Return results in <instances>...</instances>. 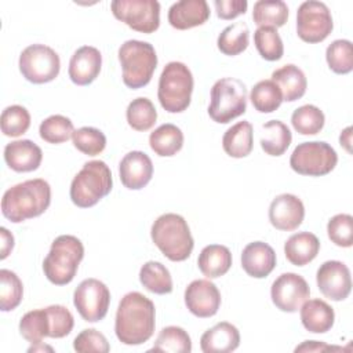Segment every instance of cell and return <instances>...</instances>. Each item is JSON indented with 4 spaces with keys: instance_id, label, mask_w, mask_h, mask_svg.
Returning a JSON list of instances; mask_svg holds the SVG:
<instances>
[{
    "instance_id": "cell-1",
    "label": "cell",
    "mask_w": 353,
    "mask_h": 353,
    "mask_svg": "<svg viewBox=\"0 0 353 353\" xmlns=\"http://www.w3.org/2000/svg\"><path fill=\"white\" fill-rule=\"evenodd\" d=\"M154 303L138 291L125 294L117 307L114 332L124 345H142L149 341L156 327Z\"/></svg>"
},
{
    "instance_id": "cell-2",
    "label": "cell",
    "mask_w": 353,
    "mask_h": 353,
    "mask_svg": "<svg viewBox=\"0 0 353 353\" xmlns=\"http://www.w3.org/2000/svg\"><path fill=\"white\" fill-rule=\"evenodd\" d=\"M50 204V183L41 178L28 179L4 192L1 199V212L8 221L19 223L41 215Z\"/></svg>"
},
{
    "instance_id": "cell-3",
    "label": "cell",
    "mask_w": 353,
    "mask_h": 353,
    "mask_svg": "<svg viewBox=\"0 0 353 353\" xmlns=\"http://www.w3.org/2000/svg\"><path fill=\"white\" fill-rule=\"evenodd\" d=\"M150 237L164 256L172 262L188 259L194 247L188 222L174 212L163 214L153 222Z\"/></svg>"
},
{
    "instance_id": "cell-4",
    "label": "cell",
    "mask_w": 353,
    "mask_h": 353,
    "mask_svg": "<svg viewBox=\"0 0 353 353\" xmlns=\"http://www.w3.org/2000/svg\"><path fill=\"white\" fill-rule=\"evenodd\" d=\"M84 258L83 243L72 234L58 236L43 261V272L48 281L55 285L69 284Z\"/></svg>"
},
{
    "instance_id": "cell-5",
    "label": "cell",
    "mask_w": 353,
    "mask_h": 353,
    "mask_svg": "<svg viewBox=\"0 0 353 353\" xmlns=\"http://www.w3.org/2000/svg\"><path fill=\"white\" fill-rule=\"evenodd\" d=\"M113 181L108 164L102 160L84 163L70 183V200L80 208L95 205L112 190Z\"/></svg>"
},
{
    "instance_id": "cell-6",
    "label": "cell",
    "mask_w": 353,
    "mask_h": 353,
    "mask_svg": "<svg viewBox=\"0 0 353 353\" xmlns=\"http://www.w3.org/2000/svg\"><path fill=\"white\" fill-rule=\"evenodd\" d=\"M193 76L190 69L178 61L168 62L159 79L157 98L168 113H181L188 109L192 99Z\"/></svg>"
},
{
    "instance_id": "cell-7",
    "label": "cell",
    "mask_w": 353,
    "mask_h": 353,
    "mask_svg": "<svg viewBox=\"0 0 353 353\" xmlns=\"http://www.w3.org/2000/svg\"><path fill=\"white\" fill-rule=\"evenodd\" d=\"M119 61L123 69V81L132 90L145 87L157 66L154 47L141 40L124 41L119 48Z\"/></svg>"
},
{
    "instance_id": "cell-8",
    "label": "cell",
    "mask_w": 353,
    "mask_h": 353,
    "mask_svg": "<svg viewBox=\"0 0 353 353\" xmlns=\"http://www.w3.org/2000/svg\"><path fill=\"white\" fill-rule=\"evenodd\" d=\"M247 87L234 77H223L215 81L211 88V101L208 106L210 117L221 124L245 113Z\"/></svg>"
},
{
    "instance_id": "cell-9",
    "label": "cell",
    "mask_w": 353,
    "mask_h": 353,
    "mask_svg": "<svg viewBox=\"0 0 353 353\" xmlns=\"http://www.w3.org/2000/svg\"><path fill=\"white\" fill-rule=\"evenodd\" d=\"M338 163V154L334 148L323 141H312L299 143L291 157V168L309 176H321L331 172Z\"/></svg>"
},
{
    "instance_id": "cell-10",
    "label": "cell",
    "mask_w": 353,
    "mask_h": 353,
    "mask_svg": "<svg viewBox=\"0 0 353 353\" xmlns=\"http://www.w3.org/2000/svg\"><path fill=\"white\" fill-rule=\"evenodd\" d=\"M61 69L59 55L46 44H30L19 55V70L33 84L52 81Z\"/></svg>"
},
{
    "instance_id": "cell-11",
    "label": "cell",
    "mask_w": 353,
    "mask_h": 353,
    "mask_svg": "<svg viewBox=\"0 0 353 353\" xmlns=\"http://www.w3.org/2000/svg\"><path fill=\"white\" fill-rule=\"evenodd\" d=\"M113 15L141 33H153L160 26V3L156 0H113Z\"/></svg>"
},
{
    "instance_id": "cell-12",
    "label": "cell",
    "mask_w": 353,
    "mask_h": 353,
    "mask_svg": "<svg viewBox=\"0 0 353 353\" xmlns=\"http://www.w3.org/2000/svg\"><path fill=\"white\" fill-rule=\"evenodd\" d=\"M334 22L325 3L303 1L296 11V33L306 43H320L332 32Z\"/></svg>"
},
{
    "instance_id": "cell-13",
    "label": "cell",
    "mask_w": 353,
    "mask_h": 353,
    "mask_svg": "<svg viewBox=\"0 0 353 353\" xmlns=\"http://www.w3.org/2000/svg\"><path fill=\"white\" fill-rule=\"evenodd\" d=\"M73 303L85 321L97 323L108 313L110 291L102 281L97 279H85L76 287Z\"/></svg>"
},
{
    "instance_id": "cell-14",
    "label": "cell",
    "mask_w": 353,
    "mask_h": 353,
    "mask_svg": "<svg viewBox=\"0 0 353 353\" xmlns=\"http://www.w3.org/2000/svg\"><path fill=\"white\" fill-rule=\"evenodd\" d=\"M310 288L306 280L296 273H283L272 284L270 296L277 309L294 313L307 301Z\"/></svg>"
},
{
    "instance_id": "cell-15",
    "label": "cell",
    "mask_w": 353,
    "mask_h": 353,
    "mask_svg": "<svg viewBox=\"0 0 353 353\" xmlns=\"http://www.w3.org/2000/svg\"><path fill=\"white\" fill-rule=\"evenodd\" d=\"M316 281L320 292L331 301H343L352 290L349 268L341 261H327L317 269Z\"/></svg>"
},
{
    "instance_id": "cell-16",
    "label": "cell",
    "mask_w": 353,
    "mask_h": 353,
    "mask_svg": "<svg viewBox=\"0 0 353 353\" xmlns=\"http://www.w3.org/2000/svg\"><path fill=\"white\" fill-rule=\"evenodd\" d=\"M185 305L196 317H211L221 306V292L210 280H193L185 290Z\"/></svg>"
},
{
    "instance_id": "cell-17",
    "label": "cell",
    "mask_w": 353,
    "mask_h": 353,
    "mask_svg": "<svg viewBox=\"0 0 353 353\" xmlns=\"http://www.w3.org/2000/svg\"><path fill=\"white\" fill-rule=\"evenodd\" d=\"M305 218V207L301 199L291 193H283L273 199L269 207L270 223L284 232L295 230Z\"/></svg>"
},
{
    "instance_id": "cell-18",
    "label": "cell",
    "mask_w": 353,
    "mask_h": 353,
    "mask_svg": "<svg viewBox=\"0 0 353 353\" xmlns=\"http://www.w3.org/2000/svg\"><path fill=\"white\" fill-rule=\"evenodd\" d=\"M119 174L121 183L127 189L139 190L150 182L153 175V163L146 153L132 150L121 159Z\"/></svg>"
},
{
    "instance_id": "cell-19",
    "label": "cell",
    "mask_w": 353,
    "mask_h": 353,
    "mask_svg": "<svg viewBox=\"0 0 353 353\" xmlns=\"http://www.w3.org/2000/svg\"><path fill=\"white\" fill-rule=\"evenodd\" d=\"M102 66V55L92 46L77 48L69 61V77L77 85L91 84L99 74Z\"/></svg>"
},
{
    "instance_id": "cell-20",
    "label": "cell",
    "mask_w": 353,
    "mask_h": 353,
    "mask_svg": "<svg viewBox=\"0 0 353 353\" xmlns=\"http://www.w3.org/2000/svg\"><path fill=\"white\" fill-rule=\"evenodd\" d=\"M4 160L7 165L17 172H30L39 168L43 160V152L30 139H18L6 145Z\"/></svg>"
},
{
    "instance_id": "cell-21",
    "label": "cell",
    "mask_w": 353,
    "mask_h": 353,
    "mask_svg": "<svg viewBox=\"0 0 353 353\" xmlns=\"http://www.w3.org/2000/svg\"><path fill=\"white\" fill-rule=\"evenodd\" d=\"M241 266L248 276L263 279L269 276L276 266V252L263 241L250 243L241 252Z\"/></svg>"
},
{
    "instance_id": "cell-22",
    "label": "cell",
    "mask_w": 353,
    "mask_h": 353,
    "mask_svg": "<svg viewBox=\"0 0 353 353\" xmlns=\"http://www.w3.org/2000/svg\"><path fill=\"white\" fill-rule=\"evenodd\" d=\"M208 18L210 7L205 0H181L168 10L170 25L179 30L203 25Z\"/></svg>"
},
{
    "instance_id": "cell-23",
    "label": "cell",
    "mask_w": 353,
    "mask_h": 353,
    "mask_svg": "<svg viewBox=\"0 0 353 353\" xmlns=\"http://www.w3.org/2000/svg\"><path fill=\"white\" fill-rule=\"evenodd\" d=\"M239 345L240 332L233 324L228 321L215 324L200 338V347L204 353H229L236 350Z\"/></svg>"
},
{
    "instance_id": "cell-24",
    "label": "cell",
    "mask_w": 353,
    "mask_h": 353,
    "mask_svg": "<svg viewBox=\"0 0 353 353\" xmlns=\"http://www.w3.org/2000/svg\"><path fill=\"white\" fill-rule=\"evenodd\" d=\"M334 309L323 299H310L301 306L302 325L313 334H324L334 325Z\"/></svg>"
},
{
    "instance_id": "cell-25",
    "label": "cell",
    "mask_w": 353,
    "mask_h": 353,
    "mask_svg": "<svg viewBox=\"0 0 353 353\" xmlns=\"http://www.w3.org/2000/svg\"><path fill=\"white\" fill-rule=\"evenodd\" d=\"M320 251V241L310 232L292 234L284 244V254L288 262L295 266H305L312 262Z\"/></svg>"
},
{
    "instance_id": "cell-26",
    "label": "cell",
    "mask_w": 353,
    "mask_h": 353,
    "mask_svg": "<svg viewBox=\"0 0 353 353\" xmlns=\"http://www.w3.org/2000/svg\"><path fill=\"white\" fill-rule=\"evenodd\" d=\"M272 80L281 91L283 101L294 102L306 92L307 81L305 73L295 65L287 63L272 73Z\"/></svg>"
},
{
    "instance_id": "cell-27",
    "label": "cell",
    "mask_w": 353,
    "mask_h": 353,
    "mask_svg": "<svg viewBox=\"0 0 353 353\" xmlns=\"http://www.w3.org/2000/svg\"><path fill=\"white\" fill-rule=\"evenodd\" d=\"M200 272L208 279H216L228 273L232 266V252L221 244H210L204 247L197 258Z\"/></svg>"
},
{
    "instance_id": "cell-28",
    "label": "cell",
    "mask_w": 353,
    "mask_h": 353,
    "mask_svg": "<svg viewBox=\"0 0 353 353\" xmlns=\"http://www.w3.org/2000/svg\"><path fill=\"white\" fill-rule=\"evenodd\" d=\"M222 146L225 153L230 157L241 159L248 156L254 146L251 123L243 120L228 128L222 138Z\"/></svg>"
},
{
    "instance_id": "cell-29",
    "label": "cell",
    "mask_w": 353,
    "mask_h": 353,
    "mask_svg": "<svg viewBox=\"0 0 353 353\" xmlns=\"http://www.w3.org/2000/svg\"><path fill=\"white\" fill-rule=\"evenodd\" d=\"M152 150L161 157L176 154L183 146V134L179 127L171 123L161 124L149 135Z\"/></svg>"
},
{
    "instance_id": "cell-30",
    "label": "cell",
    "mask_w": 353,
    "mask_h": 353,
    "mask_svg": "<svg viewBox=\"0 0 353 353\" xmlns=\"http://www.w3.org/2000/svg\"><path fill=\"white\" fill-rule=\"evenodd\" d=\"M261 148L269 156H281L290 146L292 135L290 128L280 120H270L262 125Z\"/></svg>"
},
{
    "instance_id": "cell-31",
    "label": "cell",
    "mask_w": 353,
    "mask_h": 353,
    "mask_svg": "<svg viewBox=\"0 0 353 353\" xmlns=\"http://www.w3.org/2000/svg\"><path fill=\"white\" fill-rule=\"evenodd\" d=\"M141 284L150 292L164 295L172 291V279L168 269L157 261H149L139 270Z\"/></svg>"
},
{
    "instance_id": "cell-32",
    "label": "cell",
    "mask_w": 353,
    "mask_h": 353,
    "mask_svg": "<svg viewBox=\"0 0 353 353\" xmlns=\"http://www.w3.org/2000/svg\"><path fill=\"white\" fill-rule=\"evenodd\" d=\"M252 19L258 26L280 28L288 19V7L283 0H258L254 4Z\"/></svg>"
},
{
    "instance_id": "cell-33",
    "label": "cell",
    "mask_w": 353,
    "mask_h": 353,
    "mask_svg": "<svg viewBox=\"0 0 353 353\" xmlns=\"http://www.w3.org/2000/svg\"><path fill=\"white\" fill-rule=\"evenodd\" d=\"M19 332L32 345L41 343L46 336H50V317L47 309H34L25 313L19 321Z\"/></svg>"
},
{
    "instance_id": "cell-34",
    "label": "cell",
    "mask_w": 353,
    "mask_h": 353,
    "mask_svg": "<svg viewBox=\"0 0 353 353\" xmlns=\"http://www.w3.org/2000/svg\"><path fill=\"white\" fill-rule=\"evenodd\" d=\"M250 30L245 22H234L226 26L218 36V48L225 55H239L248 47Z\"/></svg>"
},
{
    "instance_id": "cell-35",
    "label": "cell",
    "mask_w": 353,
    "mask_h": 353,
    "mask_svg": "<svg viewBox=\"0 0 353 353\" xmlns=\"http://www.w3.org/2000/svg\"><path fill=\"white\" fill-rule=\"evenodd\" d=\"M150 352L190 353L192 341L189 334L183 328L176 325H168L160 331Z\"/></svg>"
},
{
    "instance_id": "cell-36",
    "label": "cell",
    "mask_w": 353,
    "mask_h": 353,
    "mask_svg": "<svg viewBox=\"0 0 353 353\" xmlns=\"http://www.w3.org/2000/svg\"><path fill=\"white\" fill-rule=\"evenodd\" d=\"M250 99L258 112L272 113L280 108L283 95L273 80H261L252 87Z\"/></svg>"
},
{
    "instance_id": "cell-37",
    "label": "cell",
    "mask_w": 353,
    "mask_h": 353,
    "mask_svg": "<svg viewBox=\"0 0 353 353\" xmlns=\"http://www.w3.org/2000/svg\"><path fill=\"white\" fill-rule=\"evenodd\" d=\"M125 116L128 125L135 131H148L154 125L157 120L154 105L145 97L132 99L127 106Z\"/></svg>"
},
{
    "instance_id": "cell-38",
    "label": "cell",
    "mask_w": 353,
    "mask_h": 353,
    "mask_svg": "<svg viewBox=\"0 0 353 353\" xmlns=\"http://www.w3.org/2000/svg\"><path fill=\"white\" fill-rule=\"evenodd\" d=\"M324 113L314 105H303L294 110L291 124L302 135H316L324 127Z\"/></svg>"
},
{
    "instance_id": "cell-39",
    "label": "cell",
    "mask_w": 353,
    "mask_h": 353,
    "mask_svg": "<svg viewBox=\"0 0 353 353\" xmlns=\"http://www.w3.org/2000/svg\"><path fill=\"white\" fill-rule=\"evenodd\" d=\"M254 43L259 55L266 61H279L284 54L283 40L276 28L259 26L254 33Z\"/></svg>"
},
{
    "instance_id": "cell-40",
    "label": "cell",
    "mask_w": 353,
    "mask_h": 353,
    "mask_svg": "<svg viewBox=\"0 0 353 353\" xmlns=\"http://www.w3.org/2000/svg\"><path fill=\"white\" fill-rule=\"evenodd\" d=\"M23 285L21 279L8 269L0 270V309L3 312L14 310L22 301Z\"/></svg>"
},
{
    "instance_id": "cell-41",
    "label": "cell",
    "mask_w": 353,
    "mask_h": 353,
    "mask_svg": "<svg viewBox=\"0 0 353 353\" xmlns=\"http://www.w3.org/2000/svg\"><path fill=\"white\" fill-rule=\"evenodd\" d=\"M74 132L70 119L62 114H52L41 121L39 127L40 138L48 143L66 142Z\"/></svg>"
},
{
    "instance_id": "cell-42",
    "label": "cell",
    "mask_w": 353,
    "mask_h": 353,
    "mask_svg": "<svg viewBox=\"0 0 353 353\" xmlns=\"http://www.w3.org/2000/svg\"><path fill=\"white\" fill-rule=\"evenodd\" d=\"M330 69L338 74L350 73L353 69V47L349 40H334L325 51Z\"/></svg>"
},
{
    "instance_id": "cell-43",
    "label": "cell",
    "mask_w": 353,
    "mask_h": 353,
    "mask_svg": "<svg viewBox=\"0 0 353 353\" xmlns=\"http://www.w3.org/2000/svg\"><path fill=\"white\" fill-rule=\"evenodd\" d=\"M1 132L6 137H19L30 127V114L21 105L7 106L0 117Z\"/></svg>"
},
{
    "instance_id": "cell-44",
    "label": "cell",
    "mask_w": 353,
    "mask_h": 353,
    "mask_svg": "<svg viewBox=\"0 0 353 353\" xmlns=\"http://www.w3.org/2000/svg\"><path fill=\"white\" fill-rule=\"evenodd\" d=\"M72 141L74 148L87 156H97L102 153L106 146L105 134L95 127H81L74 130Z\"/></svg>"
},
{
    "instance_id": "cell-45",
    "label": "cell",
    "mask_w": 353,
    "mask_h": 353,
    "mask_svg": "<svg viewBox=\"0 0 353 353\" xmlns=\"http://www.w3.org/2000/svg\"><path fill=\"white\" fill-rule=\"evenodd\" d=\"M330 240L338 247H352L353 244V216L349 214H338L327 223Z\"/></svg>"
},
{
    "instance_id": "cell-46",
    "label": "cell",
    "mask_w": 353,
    "mask_h": 353,
    "mask_svg": "<svg viewBox=\"0 0 353 353\" xmlns=\"http://www.w3.org/2000/svg\"><path fill=\"white\" fill-rule=\"evenodd\" d=\"M46 309L50 317V338H63L69 335L74 325V319L69 309L62 305H51Z\"/></svg>"
},
{
    "instance_id": "cell-47",
    "label": "cell",
    "mask_w": 353,
    "mask_h": 353,
    "mask_svg": "<svg viewBox=\"0 0 353 353\" xmlns=\"http://www.w3.org/2000/svg\"><path fill=\"white\" fill-rule=\"evenodd\" d=\"M73 349L79 353H90V352L108 353L110 350V346L103 334H101L94 328H87V330H83L74 338Z\"/></svg>"
},
{
    "instance_id": "cell-48",
    "label": "cell",
    "mask_w": 353,
    "mask_h": 353,
    "mask_svg": "<svg viewBox=\"0 0 353 353\" xmlns=\"http://www.w3.org/2000/svg\"><path fill=\"white\" fill-rule=\"evenodd\" d=\"M216 15L221 19H233L247 11V0H215Z\"/></svg>"
},
{
    "instance_id": "cell-49",
    "label": "cell",
    "mask_w": 353,
    "mask_h": 353,
    "mask_svg": "<svg viewBox=\"0 0 353 353\" xmlns=\"http://www.w3.org/2000/svg\"><path fill=\"white\" fill-rule=\"evenodd\" d=\"M0 259H6L14 248V236L6 228H0Z\"/></svg>"
},
{
    "instance_id": "cell-50",
    "label": "cell",
    "mask_w": 353,
    "mask_h": 353,
    "mask_svg": "<svg viewBox=\"0 0 353 353\" xmlns=\"http://www.w3.org/2000/svg\"><path fill=\"white\" fill-rule=\"evenodd\" d=\"M334 349L328 345H325L324 342H319V341H305L302 345L295 347V352H324V350H330Z\"/></svg>"
},
{
    "instance_id": "cell-51",
    "label": "cell",
    "mask_w": 353,
    "mask_h": 353,
    "mask_svg": "<svg viewBox=\"0 0 353 353\" xmlns=\"http://www.w3.org/2000/svg\"><path fill=\"white\" fill-rule=\"evenodd\" d=\"M339 142L341 145L347 150L350 152V143H352V127H347L345 128L341 135H339Z\"/></svg>"
}]
</instances>
